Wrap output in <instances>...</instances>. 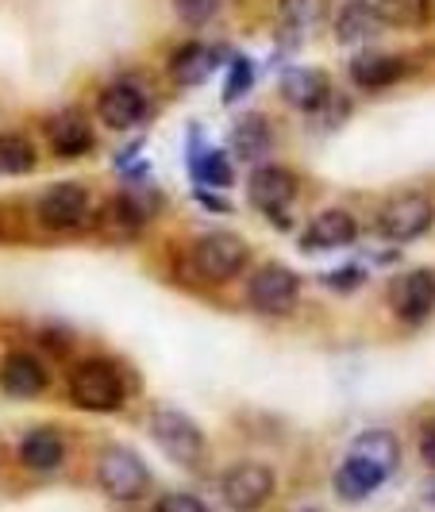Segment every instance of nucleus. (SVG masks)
<instances>
[{
  "label": "nucleus",
  "instance_id": "27",
  "mask_svg": "<svg viewBox=\"0 0 435 512\" xmlns=\"http://www.w3.org/2000/svg\"><path fill=\"white\" fill-rule=\"evenodd\" d=\"M374 8L382 24L397 31H416L432 20V0H374Z\"/></svg>",
  "mask_w": 435,
  "mask_h": 512
},
{
  "label": "nucleus",
  "instance_id": "26",
  "mask_svg": "<svg viewBox=\"0 0 435 512\" xmlns=\"http://www.w3.org/2000/svg\"><path fill=\"white\" fill-rule=\"evenodd\" d=\"M35 166H39L35 143H31L27 135L4 131V135H0V178H24Z\"/></svg>",
  "mask_w": 435,
  "mask_h": 512
},
{
  "label": "nucleus",
  "instance_id": "3",
  "mask_svg": "<svg viewBox=\"0 0 435 512\" xmlns=\"http://www.w3.org/2000/svg\"><path fill=\"white\" fill-rule=\"evenodd\" d=\"M93 466H97V470H93V474H97V486H101V493L112 505H135V501L147 497L151 470H147V462L139 459L131 447L108 443Z\"/></svg>",
  "mask_w": 435,
  "mask_h": 512
},
{
  "label": "nucleus",
  "instance_id": "9",
  "mask_svg": "<svg viewBox=\"0 0 435 512\" xmlns=\"http://www.w3.org/2000/svg\"><path fill=\"white\" fill-rule=\"evenodd\" d=\"M274 489H278V478H274V470L266 462H235V466H228V474L220 478L224 505L239 512L262 509L274 497Z\"/></svg>",
  "mask_w": 435,
  "mask_h": 512
},
{
  "label": "nucleus",
  "instance_id": "13",
  "mask_svg": "<svg viewBox=\"0 0 435 512\" xmlns=\"http://www.w3.org/2000/svg\"><path fill=\"white\" fill-rule=\"evenodd\" d=\"M359 239V220L343 208H324L320 216L308 220L305 235H301V247L308 255H320V251H339V247H351Z\"/></svg>",
  "mask_w": 435,
  "mask_h": 512
},
{
  "label": "nucleus",
  "instance_id": "15",
  "mask_svg": "<svg viewBox=\"0 0 435 512\" xmlns=\"http://www.w3.org/2000/svg\"><path fill=\"white\" fill-rule=\"evenodd\" d=\"M47 385H51V374H47V366L35 359L31 351H8V355H4V362H0V389H4L8 397L31 401V397H39Z\"/></svg>",
  "mask_w": 435,
  "mask_h": 512
},
{
  "label": "nucleus",
  "instance_id": "8",
  "mask_svg": "<svg viewBox=\"0 0 435 512\" xmlns=\"http://www.w3.org/2000/svg\"><path fill=\"white\" fill-rule=\"evenodd\" d=\"M435 224V205L428 193H397L378 208V231L389 243H412Z\"/></svg>",
  "mask_w": 435,
  "mask_h": 512
},
{
  "label": "nucleus",
  "instance_id": "11",
  "mask_svg": "<svg viewBox=\"0 0 435 512\" xmlns=\"http://www.w3.org/2000/svg\"><path fill=\"white\" fill-rule=\"evenodd\" d=\"M147 116H151V101H147V93L135 81H128V77L108 81L101 93H97V120H101L104 128L112 131L139 128Z\"/></svg>",
  "mask_w": 435,
  "mask_h": 512
},
{
  "label": "nucleus",
  "instance_id": "20",
  "mask_svg": "<svg viewBox=\"0 0 435 512\" xmlns=\"http://www.w3.org/2000/svg\"><path fill=\"white\" fill-rule=\"evenodd\" d=\"M278 93H282V101L289 108H297V112H312V108H320L324 97L332 93V81L324 70H312V66H293V70H285L282 74V85H278Z\"/></svg>",
  "mask_w": 435,
  "mask_h": 512
},
{
  "label": "nucleus",
  "instance_id": "5",
  "mask_svg": "<svg viewBox=\"0 0 435 512\" xmlns=\"http://www.w3.org/2000/svg\"><path fill=\"white\" fill-rule=\"evenodd\" d=\"M247 201L278 231H289L293 228L289 208L297 201V174L285 166H274V162H258L251 181H247Z\"/></svg>",
  "mask_w": 435,
  "mask_h": 512
},
{
  "label": "nucleus",
  "instance_id": "33",
  "mask_svg": "<svg viewBox=\"0 0 435 512\" xmlns=\"http://www.w3.org/2000/svg\"><path fill=\"white\" fill-rule=\"evenodd\" d=\"M193 201L201 208H208V212H220V216L231 212V201H224V197H220L216 189H208V185H197V189H193Z\"/></svg>",
  "mask_w": 435,
  "mask_h": 512
},
{
  "label": "nucleus",
  "instance_id": "6",
  "mask_svg": "<svg viewBox=\"0 0 435 512\" xmlns=\"http://www.w3.org/2000/svg\"><path fill=\"white\" fill-rule=\"evenodd\" d=\"M193 270L205 278V282H231L247 270L251 262V247L247 239H239L235 231H205L197 243H193Z\"/></svg>",
  "mask_w": 435,
  "mask_h": 512
},
{
  "label": "nucleus",
  "instance_id": "29",
  "mask_svg": "<svg viewBox=\"0 0 435 512\" xmlns=\"http://www.w3.org/2000/svg\"><path fill=\"white\" fill-rule=\"evenodd\" d=\"M251 85H255V62H251L247 54H239V58H231V66H228V81H224V104L243 101V97L251 93Z\"/></svg>",
  "mask_w": 435,
  "mask_h": 512
},
{
  "label": "nucleus",
  "instance_id": "4",
  "mask_svg": "<svg viewBox=\"0 0 435 512\" xmlns=\"http://www.w3.org/2000/svg\"><path fill=\"white\" fill-rule=\"evenodd\" d=\"M147 432H151L154 447L174 462V466H185V470H197L208 455L205 432L178 409H154L151 420H147Z\"/></svg>",
  "mask_w": 435,
  "mask_h": 512
},
{
  "label": "nucleus",
  "instance_id": "12",
  "mask_svg": "<svg viewBox=\"0 0 435 512\" xmlns=\"http://www.w3.org/2000/svg\"><path fill=\"white\" fill-rule=\"evenodd\" d=\"M389 308L401 324L420 328L435 312V274L432 270H409L389 285Z\"/></svg>",
  "mask_w": 435,
  "mask_h": 512
},
{
  "label": "nucleus",
  "instance_id": "23",
  "mask_svg": "<svg viewBox=\"0 0 435 512\" xmlns=\"http://www.w3.org/2000/svg\"><path fill=\"white\" fill-rule=\"evenodd\" d=\"M20 462L35 474H54L66 462V439L58 428H31L20 439Z\"/></svg>",
  "mask_w": 435,
  "mask_h": 512
},
{
  "label": "nucleus",
  "instance_id": "2",
  "mask_svg": "<svg viewBox=\"0 0 435 512\" xmlns=\"http://www.w3.org/2000/svg\"><path fill=\"white\" fill-rule=\"evenodd\" d=\"M66 393H70V405L81 412H120L128 401L124 374L108 359L77 362L66 378Z\"/></svg>",
  "mask_w": 435,
  "mask_h": 512
},
{
  "label": "nucleus",
  "instance_id": "22",
  "mask_svg": "<svg viewBox=\"0 0 435 512\" xmlns=\"http://www.w3.org/2000/svg\"><path fill=\"white\" fill-rule=\"evenodd\" d=\"M382 482H389L382 470L374 466L370 459H362V455H347V459L339 462V470H335V493L343 497V501H366L374 489H382Z\"/></svg>",
  "mask_w": 435,
  "mask_h": 512
},
{
  "label": "nucleus",
  "instance_id": "24",
  "mask_svg": "<svg viewBox=\"0 0 435 512\" xmlns=\"http://www.w3.org/2000/svg\"><path fill=\"white\" fill-rule=\"evenodd\" d=\"M328 20V0H278V24L285 43H305Z\"/></svg>",
  "mask_w": 435,
  "mask_h": 512
},
{
  "label": "nucleus",
  "instance_id": "31",
  "mask_svg": "<svg viewBox=\"0 0 435 512\" xmlns=\"http://www.w3.org/2000/svg\"><path fill=\"white\" fill-rule=\"evenodd\" d=\"M362 282H366V270L362 266H339L332 274H324V285L332 293H355V289H362Z\"/></svg>",
  "mask_w": 435,
  "mask_h": 512
},
{
  "label": "nucleus",
  "instance_id": "35",
  "mask_svg": "<svg viewBox=\"0 0 435 512\" xmlns=\"http://www.w3.org/2000/svg\"><path fill=\"white\" fill-rule=\"evenodd\" d=\"M424 505H432V509H435V478L424 486Z\"/></svg>",
  "mask_w": 435,
  "mask_h": 512
},
{
  "label": "nucleus",
  "instance_id": "10",
  "mask_svg": "<svg viewBox=\"0 0 435 512\" xmlns=\"http://www.w3.org/2000/svg\"><path fill=\"white\" fill-rule=\"evenodd\" d=\"M39 224L47 231H77L89 220V189L81 181H54L39 197Z\"/></svg>",
  "mask_w": 435,
  "mask_h": 512
},
{
  "label": "nucleus",
  "instance_id": "32",
  "mask_svg": "<svg viewBox=\"0 0 435 512\" xmlns=\"http://www.w3.org/2000/svg\"><path fill=\"white\" fill-rule=\"evenodd\" d=\"M154 512H205V501L193 493H166L162 501H154Z\"/></svg>",
  "mask_w": 435,
  "mask_h": 512
},
{
  "label": "nucleus",
  "instance_id": "25",
  "mask_svg": "<svg viewBox=\"0 0 435 512\" xmlns=\"http://www.w3.org/2000/svg\"><path fill=\"white\" fill-rule=\"evenodd\" d=\"M351 451L374 462L385 478H393V474H397V466H401V443H397L393 432H385V428H370V432L355 436Z\"/></svg>",
  "mask_w": 435,
  "mask_h": 512
},
{
  "label": "nucleus",
  "instance_id": "28",
  "mask_svg": "<svg viewBox=\"0 0 435 512\" xmlns=\"http://www.w3.org/2000/svg\"><path fill=\"white\" fill-rule=\"evenodd\" d=\"M308 120H312V128H316V131H339L347 120H351V101H347L343 93H335V89H332V93L324 97V104H320V108H312V112H308Z\"/></svg>",
  "mask_w": 435,
  "mask_h": 512
},
{
  "label": "nucleus",
  "instance_id": "7",
  "mask_svg": "<svg viewBox=\"0 0 435 512\" xmlns=\"http://www.w3.org/2000/svg\"><path fill=\"white\" fill-rule=\"evenodd\" d=\"M301 301V278L282 266V262H266L258 266L247 282V305L258 316H289Z\"/></svg>",
  "mask_w": 435,
  "mask_h": 512
},
{
  "label": "nucleus",
  "instance_id": "19",
  "mask_svg": "<svg viewBox=\"0 0 435 512\" xmlns=\"http://www.w3.org/2000/svg\"><path fill=\"white\" fill-rule=\"evenodd\" d=\"M220 47H205V43H181L178 51L170 54V62H166V74L174 85L181 89H197V85H205L212 70H216V62H220Z\"/></svg>",
  "mask_w": 435,
  "mask_h": 512
},
{
  "label": "nucleus",
  "instance_id": "34",
  "mask_svg": "<svg viewBox=\"0 0 435 512\" xmlns=\"http://www.w3.org/2000/svg\"><path fill=\"white\" fill-rule=\"evenodd\" d=\"M420 459L435 470V416L420 428Z\"/></svg>",
  "mask_w": 435,
  "mask_h": 512
},
{
  "label": "nucleus",
  "instance_id": "17",
  "mask_svg": "<svg viewBox=\"0 0 435 512\" xmlns=\"http://www.w3.org/2000/svg\"><path fill=\"white\" fill-rule=\"evenodd\" d=\"M274 151V131L262 112H247L231 124V158L243 166H258Z\"/></svg>",
  "mask_w": 435,
  "mask_h": 512
},
{
  "label": "nucleus",
  "instance_id": "16",
  "mask_svg": "<svg viewBox=\"0 0 435 512\" xmlns=\"http://www.w3.org/2000/svg\"><path fill=\"white\" fill-rule=\"evenodd\" d=\"M235 158L228 151H216V147H205L201 139V128L193 124L189 128V174H193V185H208V189H228L235 181Z\"/></svg>",
  "mask_w": 435,
  "mask_h": 512
},
{
  "label": "nucleus",
  "instance_id": "18",
  "mask_svg": "<svg viewBox=\"0 0 435 512\" xmlns=\"http://www.w3.org/2000/svg\"><path fill=\"white\" fill-rule=\"evenodd\" d=\"M347 74H351V81H355L359 89L378 93V89H389V85H397L401 77L409 74V62H405L401 54L366 51V54H355V58H351Z\"/></svg>",
  "mask_w": 435,
  "mask_h": 512
},
{
  "label": "nucleus",
  "instance_id": "1",
  "mask_svg": "<svg viewBox=\"0 0 435 512\" xmlns=\"http://www.w3.org/2000/svg\"><path fill=\"white\" fill-rule=\"evenodd\" d=\"M158 212H162V193L139 178H128V185L116 197H108L101 212L93 216V228L104 243H131Z\"/></svg>",
  "mask_w": 435,
  "mask_h": 512
},
{
  "label": "nucleus",
  "instance_id": "30",
  "mask_svg": "<svg viewBox=\"0 0 435 512\" xmlns=\"http://www.w3.org/2000/svg\"><path fill=\"white\" fill-rule=\"evenodd\" d=\"M174 12H178L181 24L205 27L208 20H216V12H220V0H174Z\"/></svg>",
  "mask_w": 435,
  "mask_h": 512
},
{
  "label": "nucleus",
  "instance_id": "14",
  "mask_svg": "<svg viewBox=\"0 0 435 512\" xmlns=\"http://www.w3.org/2000/svg\"><path fill=\"white\" fill-rule=\"evenodd\" d=\"M47 143L58 158H81V154L93 151L97 131H93L89 116L81 108H62L58 116L47 120Z\"/></svg>",
  "mask_w": 435,
  "mask_h": 512
},
{
  "label": "nucleus",
  "instance_id": "21",
  "mask_svg": "<svg viewBox=\"0 0 435 512\" xmlns=\"http://www.w3.org/2000/svg\"><path fill=\"white\" fill-rule=\"evenodd\" d=\"M382 16L374 8V0H347L335 16V39L343 47H355V43H370L382 35Z\"/></svg>",
  "mask_w": 435,
  "mask_h": 512
}]
</instances>
